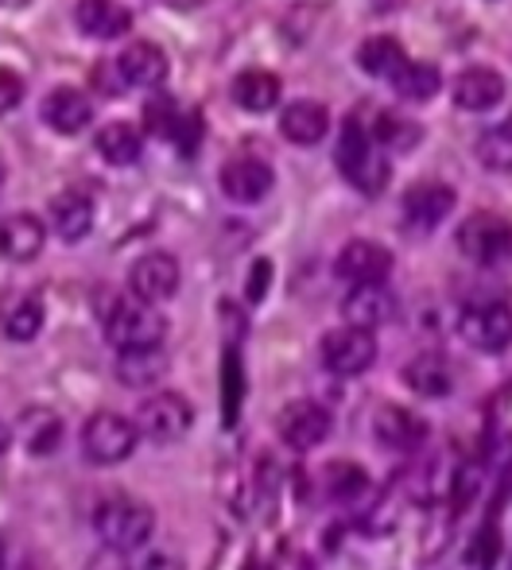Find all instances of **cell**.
Wrapping results in <instances>:
<instances>
[{
	"mask_svg": "<svg viewBox=\"0 0 512 570\" xmlns=\"http://www.w3.org/2000/svg\"><path fill=\"white\" fill-rule=\"evenodd\" d=\"M334 159H338V171L346 175V183L354 190H362L365 198L384 195V187H388V179H392V164L384 159L377 140H373L370 128L357 117H349L346 128H342Z\"/></svg>",
	"mask_w": 512,
	"mask_h": 570,
	"instance_id": "6da1fadb",
	"label": "cell"
},
{
	"mask_svg": "<svg viewBox=\"0 0 512 570\" xmlns=\"http://www.w3.org/2000/svg\"><path fill=\"white\" fill-rule=\"evenodd\" d=\"M93 532L109 551L128 556L132 548H140V543H148L156 535V512L128 493L106 497L98 504V512H93Z\"/></svg>",
	"mask_w": 512,
	"mask_h": 570,
	"instance_id": "7a4b0ae2",
	"label": "cell"
},
{
	"mask_svg": "<svg viewBox=\"0 0 512 570\" xmlns=\"http://www.w3.org/2000/svg\"><path fill=\"white\" fill-rule=\"evenodd\" d=\"M101 331L114 350H144V345H164L167 318L159 315L156 303L144 299H109L101 311Z\"/></svg>",
	"mask_w": 512,
	"mask_h": 570,
	"instance_id": "3957f363",
	"label": "cell"
},
{
	"mask_svg": "<svg viewBox=\"0 0 512 570\" xmlns=\"http://www.w3.org/2000/svg\"><path fill=\"white\" fill-rule=\"evenodd\" d=\"M132 423H136V431H140V439H148V443H156V446H167V443H179V439L195 428V407H190V400L179 396V392H151L140 404Z\"/></svg>",
	"mask_w": 512,
	"mask_h": 570,
	"instance_id": "277c9868",
	"label": "cell"
},
{
	"mask_svg": "<svg viewBox=\"0 0 512 570\" xmlns=\"http://www.w3.org/2000/svg\"><path fill=\"white\" fill-rule=\"evenodd\" d=\"M140 446V431L117 412H98L82 428V451L93 465H121Z\"/></svg>",
	"mask_w": 512,
	"mask_h": 570,
	"instance_id": "5b68a950",
	"label": "cell"
},
{
	"mask_svg": "<svg viewBox=\"0 0 512 570\" xmlns=\"http://www.w3.org/2000/svg\"><path fill=\"white\" fill-rule=\"evenodd\" d=\"M459 253L474 264H501L512 256V222H505L501 214L477 210L470 214L459 226Z\"/></svg>",
	"mask_w": 512,
	"mask_h": 570,
	"instance_id": "8992f818",
	"label": "cell"
},
{
	"mask_svg": "<svg viewBox=\"0 0 512 570\" xmlns=\"http://www.w3.org/2000/svg\"><path fill=\"white\" fill-rule=\"evenodd\" d=\"M318 357H323V368H331L334 376H357L377 361V334L349 323L338 326V331H326L323 342H318Z\"/></svg>",
	"mask_w": 512,
	"mask_h": 570,
	"instance_id": "52a82bcc",
	"label": "cell"
},
{
	"mask_svg": "<svg viewBox=\"0 0 512 570\" xmlns=\"http://www.w3.org/2000/svg\"><path fill=\"white\" fill-rule=\"evenodd\" d=\"M459 334L477 353H505L512 345V307L501 299L470 303L459 318Z\"/></svg>",
	"mask_w": 512,
	"mask_h": 570,
	"instance_id": "ba28073f",
	"label": "cell"
},
{
	"mask_svg": "<svg viewBox=\"0 0 512 570\" xmlns=\"http://www.w3.org/2000/svg\"><path fill=\"white\" fill-rule=\"evenodd\" d=\"M454 206H459L454 187H446V183H431V179L415 183V187L404 195V203H400V214H404V233L427 237V233H435L446 218H451Z\"/></svg>",
	"mask_w": 512,
	"mask_h": 570,
	"instance_id": "9c48e42d",
	"label": "cell"
},
{
	"mask_svg": "<svg viewBox=\"0 0 512 570\" xmlns=\"http://www.w3.org/2000/svg\"><path fill=\"white\" fill-rule=\"evenodd\" d=\"M218 187L229 203L256 206L268 198L272 187H276V171H272V164H264V159H256V156H234L218 171Z\"/></svg>",
	"mask_w": 512,
	"mask_h": 570,
	"instance_id": "30bf717a",
	"label": "cell"
},
{
	"mask_svg": "<svg viewBox=\"0 0 512 570\" xmlns=\"http://www.w3.org/2000/svg\"><path fill=\"white\" fill-rule=\"evenodd\" d=\"M276 431L292 451H315L331 439V412L315 400H295L276 415Z\"/></svg>",
	"mask_w": 512,
	"mask_h": 570,
	"instance_id": "8fae6325",
	"label": "cell"
},
{
	"mask_svg": "<svg viewBox=\"0 0 512 570\" xmlns=\"http://www.w3.org/2000/svg\"><path fill=\"white\" fill-rule=\"evenodd\" d=\"M128 292L144 303H167L179 292V261L171 253H144L128 268Z\"/></svg>",
	"mask_w": 512,
	"mask_h": 570,
	"instance_id": "7c38bea8",
	"label": "cell"
},
{
	"mask_svg": "<svg viewBox=\"0 0 512 570\" xmlns=\"http://www.w3.org/2000/svg\"><path fill=\"white\" fill-rule=\"evenodd\" d=\"M334 276L346 284H384L392 276V253L377 240H346L334 261Z\"/></svg>",
	"mask_w": 512,
	"mask_h": 570,
	"instance_id": "4fadbf2b",
	"label": "cell"
},
{
	"mask_svg": "<svg viewBox=\"0 0 512 570\" xmlns=\"http://www.w3.org/2000/svg\"><path fill=\"white\" fill-rule=\"evenodd\" d=\"M342 315L349 326L362 331H381L392 315H396V299L384 284H349L346 299H342Z\"/></svg>",
	"mask_w": 512,
	"mask_h": 570,
	"instance_id": "5bb4252c",
	"label": "cell"
},
{
	"mask_svg": "<svg viewBox=\"0 0 512 570\" xmlns=\"http://www.w3.org/2000/svg\"><path fill=\"white\" fill-rule=\"evenodd\" d=\"M505 78L493 67H470L454 78V101L459 109H470V114H490L505 101Z\"/></svg>",
	"mask_w": 512,
	"mask_h": 570,
	"instance_id": "9a60e30c",
	"label": "cell"
},
{
	"mask_svg": "<svg viewBox=\"0 0 512 570\" xmlns=\"http://www.w3.org/2000/svg\"><path fill=\"white\" fill-rule=\"evenodd\" d=\"M427 428H423L420 415H412L407 407H396V404H384L373 412V439L384 446V451H415L423 443Z\"/></svg>",
	"mask_w": 512,
	"mask_h": 570,
	"instance_id": "2e32d148",
	"label": "cell"
},
{
	"mask_svg": "<svg viewBox=\"0 0 512 570\" xmlns=\"http://www.w3.org/2000/svg\"><path fill=\"white\" fill-rule=\"evenodd\" d=\"M75 23L90 39H121L132 31V12L121 0H78Z\"/></svg>",
	"mask_w": 512,
	"mask_h": 570,
	"instance_id": "e0dca14e",
	"label": "cell"
},
{
	"mask_svg": "<svg viewBox=\"0 0 512 570\" xmlns=\"http://www.w3.org/2000/svg\"><path fill=\"white\" fill-rule=\"evenodd\" d=\"M47 245V226L36 214H12L0 222V256L12 264H28L43 253Z\"/></svg>",
	"mask_w": 512,
	"mask_h": 570,
	"instance_id": "ac0fdd59",
	"label": "cell"
},
{
	"mask_svg": "<svg viewBox=\"0 0 512 570\" xmlns=\"http://www.w3.org/2000/svg\"><path fill=\"white\" fill-rule=\"evenodd\" d=\"M117 75H121V86H144V90L159 86L167 78V55L148 39H132L117 55Z\"/></svg>",
	"mask_w": 512,
	"mask_h": 570,
	"instance_id": "d6986e66",
	"label": "cell"
},
{
	"mask_svg": "<svg viewBox=\"0 0 512 570\" xmlns=\"http://www.w3.org/2000/svg\"><path fill=\"white\" fill-rule=\"evenodd\" d=\"M404 384L423 400H446L454 392V368L443 353H420L404 365Z\"/></svg>",
	"mask_w": 512,
	"mask_h": 570,
	"instance_id": "ffe728a7",
	"label": "cell"
},
{
	"mask_svg": "<svg viewBox=\"0 0 512 570\" xmlns=\"http://www.w3.org/2000/svg\"><path fill=\"white\" fill-rule=\"evenodd\" d=\"M167 353L164 345H144V350H117V381L128 389H156L167 376Z\"/></svg>",
	"mask_w": 512,
	"mask_h": 570,
	"instance_id": "44dd1931",
	"label": "cell"
},
{
	"mask_svg": "<svg viewBox=\"0 0 512 570\" xmlns=\"http://www.w3.org/2000/svg\"><path fill=\"white\" fill-rule=\"evenodd\" d=\"M43 120L55 128V132L75 136V132H82V128L93 120V101L86 98L82 90H75V86H59V90L47 94Z\"/></svg>",
	"mask_w": 512,
	"mask_h": 570,
	"instance_id": "7402d4cb",
	"label": "cell"
},
{
	"mask_svg": "<svg viewBox=\"0 0 512 570\" xmlns=\"http://www.w3.org/2000/svg\"><path fill=\"white\" fill-rule=\"evenodd\" d=\"M16 435H20L23 451L31 458H51L62 443V420L51 407H28L16 420Z\"/></svg>",
	"mask_w": 512,
	"mask_h": 570,
	"instance_id": "603a6c76",
	"label": "cell"
},
{
	"mask_svg": "<svg viewBox=\"0 0 512 570\" xmlns=\"http://www.w3.org/2000/svg\"><path fill=\"white\" fill-rule=\"evenodd\" d=\"M279 94H284V82H279L272 70H242V75L234 78L229 98H234L237 109H245V114H268V109L279 106Z\"/></svg>",
	"mask_w": 512,
	"mask_h": 570,
	"instance_id": "cb8c5ba5",
	"label": "cell"
},
{
	"mask_svg": "<svg viewBox=\"0 0 512 570\" xmlns=\"http://www.w3.org/2000/svg\"><path fill=\"white\" fill-rule=\"evenodd\" d=\"M51 229L59 233L67 245L90 237L93 229V198L82 195V190H67L51 203Z\"/></svg>",
	"mask_w": 512,
	"mask_h": 570,
	"instance_id": "d4e9b609",
	"label": "cell"
},
{
	"mask_svg": "<svg viewBox=\"0 0 512 570\" xmlns=\"http://www.w3.org/2000/svg\"><path fill=\"white\" fill-rule=\"evenodd\" d=\"M326 128H331V114H326V106H318V101H292V106L279 114V132L292 144H299V148L318 144L326 136Z\"/></svg>",
	"mask_w": 512,
	"mask_h": 570,
	"instance_id": "484cf974",
	"label": "cell"
},
{
	"mask_svg": "<svg viewBox=\"0 0 512 570\" xmlns=\"http://www.w3.org/2000/svg\"><path fill=\"white\" fill-rule=\"evenodd\" d=\"M43 299L39 295H12V299L0 307V331L12 342H36L43 331Z\"/></svg>",
	"mask_w": 512,
	"mask_h": 570,
	"instance_id": "4316f807",
	"label": "cell"
},
{
	"mask_svg": "<svg viewBox=\"0 0 512 570\" xmlns=\"http://www.w3.org/2000/svg\"><path fill=\"white\" fill-rule=\"evenodd\" d=\"M98 151H101V159H106V164H114V167L140 164V156H144L140 128L128 125V120H109V125L98 132Z\"/></svg>",
	"mask_w": 512,
	"mask_h": 570,
	"instance_id": "83f0119b",
	"label": "cell"
},
{
	"mask_svg": "<svg viewBox=\"0 0 512 570\" xmlns=\"http://www.w3.org/2000/svg\"><path fill=\"white\" fill-rule=\"evenodd\" d=\"M392 86H396V98L412 101V106H423L439 94L443 86V75H439L435 62H404V67L392 75Z\"/></svg>",
	"mask_w": 512,
	"mask_h": 570,
	"instance_id": "f1b7e54d",
	"label": "cell"
},
{
	"mask_svg": "<svg viewBox=\"0 0 512 570\" xmlns=\"http://www.w3.org/2000/svg\"><path fill=\"white\" fill-rule=\"evenodd\" d=\"M404 62H407L404 47H400V39H392V36H370L362 47H357V67H362L370 78H392Z\"/></svg>",
	"mask_w": 512,
	"mask_h": 570,
	"instance_id": "f546056e",
	"label": "cell"
},
{
	"mask_svg": "<svg viewBox=\"0 0 512 570\" xmlns=\"http://www.w3.org/2000/svg\"><path fill=\"white\" fill-rule=\"evenodd\" d=\"M323 489L331 501H357L370 489V473L354 462H331L323 470Z\"/></svg>",
	"mask_w": 512,
	"mask_h": 570,
	"instance_id": "4dcf8cb0",
	"label": "cell"
},
{
	"mask_svg": "<svg viewBox=\"0 0 512 570\" xmlns=\"http://www.w3.org/2000/svg\"><path fill=\"white\" fill-rule=\"evenodd\" d=\"M474 151L485 171H512V120L485 128V132L477 136Z\"/></svg>",
	"mask_w": 512,
	"mask_h": 570,
	"instance_id": "1f68e13d",
	"label": "cell"
},
{
	"mask_svg": "<svg viewBox=\"0 0 512 570\" xmlns=\"http://www.w3.org/2000/svg\"><path fill=\"white\" fill-rule=\"evenodd\" d=\"M370 136L377 144H384V148L404 151V148H412V144H420V125H415V120L396 117V114H377V117H373Z\"/></svg>",
	"mask_w": 512,
	"mask_h": 570,
	"instance_id": "d6a6232c",
	"label": "cell"
},
{
	"mask_svg": "<svg viewBox=\"0 0 512 570\" xmlns=\"http://www.w3.org/2000/svg\"><path fill=\"white\" fill-rule=\"evenodd\" d=\"M125 570H183V559L171 543H140L125 556Z\"/></svg>",
	"mask_w": 512,
	"mask_h": 570,
	"instance_id": "836d02e7",
	"label": "cell"
},
{
	"mask_svg": "<svg viewBox=\"0 0 512 570\" xmlns=\"http://www.w3.org/2000/svg\"><path fill=\"white\" fill-rule=\"evenodd\" d=\"M179 106H175V98H167V94H156V98L144 106V128H148L151 136H159V140H171L175 128H179Z\"/></svg>",
	"mask_w": 512,
	"mask_h": 570,
	"instance_id": "e575fe53",
	"label": "cell"
},
{
	"mask_svg": "<svg viewBox=\"0 0 512 570\" xmlns=\"http://www.w3.org/2000/svg\"><path fill=\"white\" fill-rule=\"evenodd\" d=\"M221 389H226V423L234 428L237 420V407H242V396H245V373H242V357L237 350L229 345L226 353V365H221Z\"/></svg>",
	"mask_w": 512,
	"mask_h": 570,
	"instance_id": "d590c367",
	"label": "cell"
},
{
	"mask_svg": "<svg viewBox=\"0 0 512 570\" xmlns=\"http://www.w3.org/2000/svg\"><path fill=\"white\" fill-rule=\"evenodd\" d=\"M171 140L179 144L183 156L198 151V144H203V114H183V117H179V128H175Z\"/></svg>",
	"mask_w": 512,
	"mask_h": 570,
	"instance_id": "8d00e7d4",
	"label": "cell"
},
{
	"mask_svg": "<svg viewBox=\"0 0 512 570\" xmlns=\"http://www.w3.org/2000/svg\"><path fill=\"white\" fill-rule=\"evenodd\" d=\"M20 101H23V78L16 70L0 67V117L12 114Z\"/></svg>",
	"mask_w": 512,
	"mask_h": 570,
	"instance_id": "74e56055",
	"label": "cell"
},
{
	"mask_svg": "<svg viewBox=\"0 0 512 570\" xmlns=\"http://www.w3.org/2000/svg\"><path fill=\"white\" fill-rule=\"evenodd\" d=\"M268 279H272V264L268 261H256V272H249V287H245L249 303L264 299V292H268Z\"/></svg>",
	"mask_w": 512,
	"mask_h": 570,
	"instance_id": "f35d334b",
	"label": "cell"
},
{
	"mask_svg": "<svg viewBox=\"0 0 512 570\" xmlns=\"http://www.w3.org/2000/svg\"><path fill=\"white\" fill-rule=\"evenodd\" d=\"M8 446H12V431H8V423L0 420V458L8 454Z\"/></svg>",
	"mask_w": 512,
	"mask_h": 570,
	"instance_id": "ab89813d",
	"label": "cell"
},
{
	"mask_svg": "<svg viewBox=\"0 0 512 570\" xmlns=\"http://www.w3.org/2000/svg\"><path fill=\"white\" fill-rule=\"evenodd\" d=\"M4 183H8V167H4V159H0V190H4Z\"/></svg>",
	"mask_w": 512,
	"mask_h": 570,
	"instance_id": "60d3db41",
	"label": "cell"
},
{
	"mask_svg": "<svg viewBox=\"0 0 512 570\" xmlns=\"http://www.w3.org/2000/svg\"><path fill=\"white\" fill-rule=\"evenodd\" d=\"M4 563H8V548H4V540H0V570H4Z\"/></svg>",
	"mask_w": 512,
	"mask_h": 570,
	"instance_id": "b9f144b4",
	"label": "cell"
}]
</instances>
